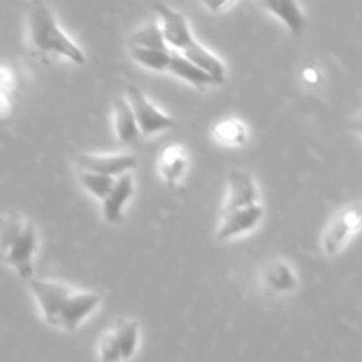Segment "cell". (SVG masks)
Segmentation results:
<instances>
[{"mask_svg": "<svg viewBox=\"0 0 362 362\" xmlns=\"http://www.w3.org/2000/svg\"><path fill=\"white\" fill-rule=\"evenodd\" d=\"M28 288L46 325L59 331H76L101 306V296L98 292L78 290L48 279L32 278Z\"/></svg>", "mask_w": 362, "mask_h": 362, "instance_id": "obj_1", "label": "cell"}, {"mask_svg": "<svg viewBox=\"0 0 362 362\" xmlns=\"http://www.w3.org/2000/svg\"><path fill=\"white\" fill-rule=\"evenodd\" d=\"M39 247L37 226L20 212L0 214V264L13 269L18 278H34V260Z\"/></svg>", "mask_w": 362, "mask_h": 362, "instance_id": "obj_2", "label": "cell"}, {"mask_svg": "<svg viewBox=\"0 0 362 362\" xmlns=\"http://www.w3.org/2000/svg\"><path fill=\"white\" fill-rule=\"evenodd\" d=\"M187 170V152L182 145H168L159 156V173L168 186L179 182Z\"/></svg>", "mask_w": 362, "mask_h": 362, "instance_id": "obj_15", "label": "cell"}, {"mask_svg": "<svg viewBox=\"0 0 362 362\" xmlns=\"http://www.w3.org/2000/svg\"><path fill=\"white\" fill-rule=\"evenodd\" d=\"M141 339L140 324L133 318H117L98 341L99 362H127L138 352Z\"/></svg>", "mask_w": 362, "mask_h": 362, "instance_id": "obj_4", "label": "cell"}, {"mask_svg": "<svg viewBox=\"0 0 362 362\" xmlns=\"http://www.w3.org/2000/svg\"><path fill=\"white\" fill-rule=\"evenodd\" d=\"M212 138L225 147H240L250 138V131L243 120L228 117L212 126Z\"/></svg>", "mask_w": 362, "mask_h": 362, "instance_id": "obj_16", "label": "cell"}, {"mask_svg": "<svg viewBox=\"0 0 362 362\" xmlns=\"http://www.w3.org/2000/svg\"><path fill=\"white\" fill-rule=\"evenodd\" d=\"M361 230V204L346 205L336 216H332L331 221L322 232V250L327 257H336L346 247V244L359 233Z\"/></svg>", "mask_w": 362, "mask_h": 362, "instance_id": "obj_5", "label": "cell"}, {"mask_svg": "<svg viewBox=\"0 0 362 362\" xmlns=\"http://www.w3.org/2000/svg\"><path fill=\"white\" fill-rule=\"evenodd\" d=\"M127 46H138V48H148V49H159V52H168L163 39L161 27L156 18L144 25V27L136 28L133 34L127 39Z\"/></svg>", "mask_w": 362, "mask_h": 362, "instance_id": "obj_18", "label": "cell"}, {"mask_svg": "<svg viewBox=\"0 0 362 362\" xmlns=\"http://www.w3.org/2000/svg\"><path fill=\"white\" fill-rule=\"evenodd\" d=\"M230 4H207V7H211V9H216V11H223Z\"/></svg>", "mask_w": 362, "mask_h": 362, "instance_id": "obj_24", "label": "cell"}, {"mask_svg": "<svg viewBox=\"0 0 362 362\" xmlns=\"http://www.w3.org/2000/svg\"><path fill=\"white\" fill-rule=\"evenodd\" d=\"M127 49H129V55L133 57L134 62L141 64L147 69L168 71L170 49L168 52H159V49L138 48V46H127Z\"/></svg>", "mask_w": 362, "mask_h": 362, "instance_id": "obj_21", "label": "cell"}, {"mask_svg": "<svg viewBox=\"0 0 362 362\" xmlns=\"http://www.w3.org/2000/svg\"><path fill=\"white\" fill-rule=\"evenodd\" d=\"M154 7L158 18L161 20L159 27H161L163 39H165V45L170 52L182 53L197 42L186 16L180 11L173 9L168 4H156Z\"/></svg>", "mask_w": 362, "mask_h": 362, "instance_id": "obj_7", "label": "cell"}, {"mask_svg": "<svg viewBox=\"0 0 362 362\" xmlns=\"http://www.w3.org/2000/svg\"><path fill=\"white\" fill-rule=\"evenodd\" d=\"M262 285L271 293H292L299 285L292 265L283 260H272L262 269Z\"/></svg>", "mask_w": 362, "mask_h": 362, "instance_id": "obj_13", "label": "cell"}, {"mask_svg": "<svg viewBox=\"0 0 362 362\" xmlns=\"http://www.w3.org/2000/svg\"><path fill=\"white\" fill-rule=\"evenodd\" d=\"M78 177H80L81 186H83L85 189H87L88 193L92 194V197H98L99 200H103V198H105L106 194L110 193L113 182H115V179H110V177L99 175V173L83 172V170H80Z\"/></svg>", "mask_w": 362, "mask_h": 362, "instance_id": "obj_22", "label": "cell"}, {"mask_svg": "<svg viewBox=\"0 0 362 362\" xmlns=\"http://www.w3.org/2000/svg\"><path fill=\"white\" fill-rule=\"evenodd\" d=\"M303 78L308 85H318L320 83V71L317 67H306L303 71Z\"/></svg>", "mask_w": 362, "mask_h": 362, "instance_id": "obj_23", "label": "cell"}, {"mask_svg": "<svg viewBox=\"0 0 362 362\" xmlns=\"http://www.w3.org/2000/svg\"><path fill=\"white\" fill-rule=\"evenodd\" d=\"M27 41L41 57H64L74 64H85V53L60 28L53 11L45 2H30L27 11Z\"/></svg>", "mask_w": 362, "mask_h": 362, "instance_id": "obj_3", "label": "cell"}, {"mask_svg": "<svg viewBox=\"0 0 362 362\" xmlns=\"http://www.w3.org/2000/svg\"><path fill=\"white\" fill-rule=\"evenodd\" d=\"M264 9L271 11L274 16H278L283 23L288 27V30L293 35L303 34L306 27V14L303 13L300 6L297 2H283V0H271V2L260 4Z\"/></svg>", "mask_w": 362, "mask_h": 362, "instance_id": "obj_17", "label": "cell"}, {"mask_svg": "<svg viewBox=\"0 0 362 362\" xmlns=\"http://www.w3.org/2000/svg\"><path fill=\"white\" fill-rule=\"evenodd\" d=\"M180 55L186 60H189L193 66H197L198 69L204 71L205 74L211 76V80L214 81V85H223L226 81V67L218 57L212 52H209L205 46H202L200 42H194L191 48H187L186 52H182Z\"/></svg>", "mask_w": 362, "mask_h": 362, "instance_id": "obj_14", "label": "cell"}, {"mask_svg": "<svg viewBox=\"0 0 362 362\" xmlns=\"http://www.w3.org/2000/svg\"><path fill=\"white\" fill-rule=\"evenodd\" d=\"M258 187L253 175L246 170H233L228 173V191L223 205V212H232L237 209L250 207L258 204Z\"/></svg>", "mask_w": 362, "mask_h": 362, "instance_id": "obj_10", "label": "cell"}, {"mask_svg": "<svg viewBox=\"0 0 362 362\" xmlns=\"http://www.w3.org/2000/svg\"><path fill=\"white\" fill-rule=\"evenodd\" d=\"M134 193V179L131 173L117 177L112 189L101 200V214L106 223L117 225L124 219V207L127 205L129 198Z\"/></svg>", "mask_w": 362, "mask_h": 362, "instance_id": "obj_11", "label": "cell"}, {"mask_svg": "<svg viewBox=\"0 0 362 362\" xmlns=\"http://www.w3.org/2000/svg\"><path fill=\"white\" fill-rule=\"evenodd\" d=\"M127 103H129L131 112H133L134 120H136L138 131H140L144 140L161 133V131L175 127V119L170 117L168 113L161 112L158 106L152 105L151 99L136 85L127 87Z\"/></svg>", "mask_w": 362, "mask_h": 362, "instance_id": "obj_6", "label": "cell"}, {"mask_svg": "<svg viewBox=\"0 0 362 362\" xmlns=\"http://www.w3.org/2000/svg\"><path fill=\"white\" fill-rule=\"evenodd\" d=\"M262 219H264V207H262L260 202L250 205V207L223 212L221 221H219L218 230H216V239L230 240L233 237L244 235V233L257 228Z\"/></svg>", "mask_w": 362, "mask_h": 362, "instance_id": "obj_8", "label": "cell"}, {"mask_svg": "<svg viewBox=\"0 0 362 362\" xmlns=\"http://www.w3.org/2000/svg\"><path fill=\"white\" fill-rule=\"evenodd\" d=\"M168 71L175 76L182 78V80L189 81V83L197 85V87H207V85H214V81L211 80L209 74H205L204 71L198 69L197 66L189 62V60L184 59L180 53L170 52V62H168Z\"/></svg>", "mask_w": 362, "mask_h": 362, "instance_id": "obj_19", "label": "cell"}, {"mask_svg": "<svg viewBox=\"0 0 362 362\" xmlns=\"http://www.w3.org/2000/svg\"><path fill=\"white\" fill-rule=\"evenodd\" d=\"M136 158L131 154H81L78 158V168L83 172L99 173L110 179L131 173V170L136 168Z\"/></svg>", "mask_w": 362, "mask_h": 362, "instance_id": "obj_9", "label": "cell"}, {"mask_svg": "<svg viewBox=\"0 0 362 362\" xmlns=\"http://www.w3.org/2000/svg\"><path fill=\"white\" fill-rule=\"evenodd\" d=\"M18 88V74L7 64L0 62V119H7L13 113L14 94Z\"/></svg>", "mask_w": 362, "mask_h": 362, "instance_id": "obj_20", "label": "cell"}, {"mask_svg": "<svg viewBox=\"0 0 362 362\" xmlns=\"http://www.w3.org/2000/svg\"><path fill=\"white\" fill-rule=\"evenodd\" d=\"M113 129H115V136L120 145L136 147L144 141L140 131H138L133 112H131L129 103H127L126 98H120V95L113 99Z\"/></svg>", "mask_w": 362, "mask_h": 362, "instance_id": "obj_12", "label": "cell"}]
</instances>
